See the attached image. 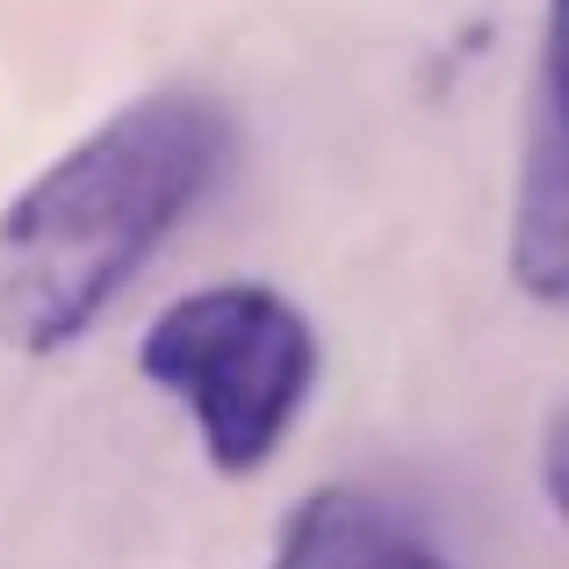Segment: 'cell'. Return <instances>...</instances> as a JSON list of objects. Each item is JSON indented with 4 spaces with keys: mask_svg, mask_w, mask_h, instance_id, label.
<instances>
[{
    "mask_svg": "<svg viewBox=\"0 0 569 569\" xmlns=\"http://www.w3.org/2000/svg\"><path fill=\"white\" fill-rule=\"evenodd\" d=\"M238 123L209 87H152L101 116L0 209V347L66 353L209 202Z\"/></svg>",
    "mask_w": 569,
    "mask_h": 569,
    "instance_id": "obj_1",
    "label": "cell"
},
{
    "mask_svg": "<svg viewBox=\"0 0 569 569\" xmlns=\"http://www.w3.org/2000/svg\"><path fill=\"white\" fill-rule=\"evenodd\" d=\"M138 376L188 403L209 469L252 476L274 461L318 382V332L267 281H209L152 318Z\"/></svg>",
    "mask_w": 569,
    "mask_h": 569,
    "instance_id": "obj_2",
    "label": "cell"
},
{
    "mask_svg": "<svg viewBox=\"0 0 569 569\" xmlns=\"http://www.w3.org/2000/svg\"><path fill=\"white\" fill-rule=\"evenodd\" d=\"M397 519L382 512L368 490L353 483H325L281 519V541L267 569H376V548Z\"/></svg>",
    "mask_w": 569,
    "mask_h": 569,
    "instance_id": "obj_4",
    "label": "cell"
},
{
    "mask_svg": "<svg viewBox=\"0 0 569 569\" xmlns=\"http://www.w3.org/2000/svg\"><path fill=\"white\" fill-rule=\"evenodd\" d=\"M541 490H548V505H556V519L569 527V403L541 432Z\"/></svg>",
    "mask_w": 569,
    "mask_h": 569,
    "instance_id": "obj_5",
    "label": "cell"
},
{
    "mask_svg": "<svg viewBox=\"0 0 569 569\" xmlns=\"http://www.w3.org/2000/svg\"><path fill=\"white\" fill-rule=\"evenodd\" d=\"M505 267H512L519 296H533L541 310H569V0H548Z\"/></svg>",
    "mask_w": 569,
    "mask_h": 569,
    "instance_id": "obj_3",
    "label": "cell"
},
{
    "mask_svg": "<svg viewBox=\"0 0 569 569\" xmlns=\"http://www.w3.org/2000/svg\"><path fill=\"white\" fill-rule=\"evenodd\" d=\"M376 569H447V562H440V548H426L418 533L389 527V533H382V548H376Z\"/></svg>",
    "mask_w": 569,
    "mask_h": 569,
    "instance_id": "obj_6",
    "label": "cell"
}]
</instances>
